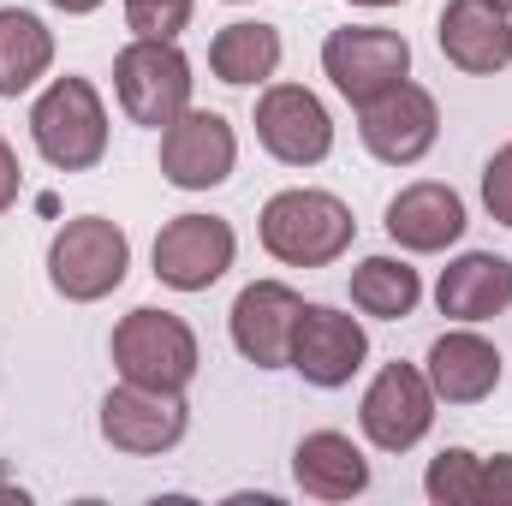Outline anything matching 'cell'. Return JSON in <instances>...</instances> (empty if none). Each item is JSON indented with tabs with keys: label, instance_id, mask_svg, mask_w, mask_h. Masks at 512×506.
Here are the masks:
<instances>
[{
	"label": "cell",
	"instance_id": "10",
	"mask_svg": "<svg viewBox=\"0 0 512 506\" xmlns=\"http://www.w3.org/2000/svg\"><path fill=\"white\" fill-rule=\"evenodd\" d=\"M191 429V411H185V393H155V387H114L102 399V441L114 453H137V459H155V453H173Z\"/></svg>",
	"mask_w": 512,
	"mask_h": 506
},
{
	"label": "cell",
	"instance_id": "6",
	"mask_svg": "<svg viewBox=\"0 0 512 506\" xmlns=\"http://www.w3.org/2000/svg\"><path fill=\"white\" fill-rule=\"evenodd\" d=\"M322 72L334 78V90L364 108L370 96L393 90L399 78H411V42L399 30L382 24H346V30H328L322 42Z\"/></svg>",
	"mask_w": 512,
	"mask_h": 506
},
{
	"label": "cell",
	"instance_id": "5",
	"mask_svg": "<svg viewBox=\"0 0 512 506\" xmlns=\"http://www.w3.org/2000/svg\"><path fill=\"white\" fill-rule=\"evenodd\" d=\"M197 364H203V352H197V334H191L185 316L149 310V304L120 316V328H114V370L126 381L155 387V393H185L197 381Z\"/></svg>",
	"mask_w": 512,
	"mask_h": 506
},
{
	"label": "cell",
	"instance_id": "9",
	"mask_svg": "<svg viewBox=\"0 0 512 506\" xmlns=\"http://www.w3.org/2000/svg\"><path fill=\"white\" fill-rule=\"evenodd\" d=\"M239 256V239L221 215H173L155 233V280L173 292H209Z\"/></svg>",
	"mask_w": 512,
	"mask_h": 506
},
{
	"label": "cell",
	"instance_id": "29",
	"mask_svg": "<svg viewBox=\"0 0 512 506\" xmlns=\"http://www.w3.org/2000/svg\"><path fill=\"white\" fill-rule=\"evenodd\" d=\"M0 501H18V506H24V489H12V483H0Z\"/></svg>",
	"mask_w": 512,
	"mask_h": 506
},
{
	"label": "cell",
	"instance_id": "4",
	"mask_svg": "<svg viewBox=\"0 0 512 506\" xmlns=\"http://www.w3.org/2000/svg\"><path fill=\"white\" fill-rule=\"evenodd\" d=\"M131 239L108 215H78L48 239V286L72 304H96L126 286Z\"/></svg>",
	"mask_w": 512,
	"mask_h": 506
},
{
	"label": "cell",
	"instance_id": "7",
	"mask_svg": "<svg viewBox=\"0 0 512 506\" xmlns=\"http://www.w3.org/2000/svg\"><path fill=\"white\" fill-rule=\"evenodd\" d=\"M358 423H364L376 453H411L429 435V423H435V387H429V376L417 364H405V358L382 364L376 381L364 387Z\"/></svg>",
	"mask_w": 512,
	"mask_h": 506
},
{
	"label": "cell",
	"instance_id": "25",
	"mask_svg": "<svg viewBox=\"0 0 512 506\" xmlns=\"http://www.w3.org/2000/svg\"><path fill=\"white\" fill-rule=\"evenodd\" d=\"M483 209L512 227V143H501L495 155H489V167H483Z\"/></svg>",
	"mask_w": 512,
	"mask_h": 506
},
{
	"label": "cell",
	"instance_id": "13",
	"mask_svg": "<svg viewBox=\"0 0 512 506\" xmlns=\"http://www.w3.org/2000/svg\"><path fill=\"white\" fill-rule=\"evenodd\" d=\"M239 161V137L221 114L185 108L173 126H161V179L179 191H215Z\"/></svg>",
	"mask_w": 512,
	"mask_h": 506
},
{
	"label": "cell",
	"instance_id": "11",
	"mask_svg": "<svg viewBox=\"0 0 512 506\" xmlns=\"http://www.w3.org/2000/svg\"><path fill=\"white\" fill-rule=\"evenodd\" d=\"M256 143L286 167H316L334 149V120L304 84H268L256 96Z\"/></svg>",
	"mask_w": 512,
	"mask_h": 506
},
{
	"label": "cell",
	"instance_id": "3",
	"mask_svg": "<svg viewBox=\"0 0 512 506\" xmlns=\"http://www.w3.org/2000/svg\"><path fill=\"white\" fill-rule=\"evenodd\" d=\"M191 84H197L191 60L179 54L173 36H131L114 54V96H120L131 126H173L191 108Z\"/></svg>",
	"mask_w": 512,
	"mask_h": 506
},
{
	"label": "cell",
	"instance_id": "16",
	"mask_svg": "<svg viewBox=\"0 0 512 506\" xmlns=\"http://www.w3.org/2000/svg\"><path fill=\"white\" fill-rule=\"evenodd\" d=\"M387 239L399 251H417V256H435L447 245L465 239V203L453 185H435V179H417L405 185L393 203H387Z\"/></svg>",
	"mask_w": 512,
	"mask_h": 506
},
{
	"label": "cell",
	"instance_id": "8",
	"mask_svg": "<svg viewBox=\"0 0 512 506\" xmlns=\"http://www.w3.org/2000/svg\"><path fill=\"white\" fill-rule=\"evenodd\" d=\"M358 137H364V149H370L376 161L411 167V161H423V155L435 149V137H441V108H435V96H429L423 84L399 78L393 90L370 96V102L358 108Z\"/></svg>",
	"mask_w": 512,
	"mask_h": 506
},
{
	"label": "cell",
	"instance_id": "23",
	"mask_svg": "<svg viewBox=\"0 0 512 506\" xmlns=\"http://www.w3.org/2000/svg\"><path fill=\"white\" fill-rule=\"evenodd\" d=\"M423 495L435 506H477V495H483V459L471 447L435 453L429 471H423Z\"/></svg>",
	"mask_w": 512,
	"mask_h": 506
},
{
	"label": "cell",
	"instance_id": "31",
	"mask_svg": "<svg viewBox=\"0 0 512 506\" xmlns=\"http://www.w3.org/2000/svg\"><path fill=\"white\" fill-rule=\"evenodd\" d=\"M489 6H501V12H512V0H489Z\"/></svg>",
	"mask_w": 512,
	"mask_h": 506
},
{
	"label": "cell",
	"instance_id": "28",
	"mask_svg": "<svg viewBox=\"0 0 512 506\" xmlns=\"http://www.w3.org/2000/svg\"><path fill=\"white\" fill-rule=\"evenodd\" d=\"M48 6H60V12H72V18H84V12H96L102 0H48Z\"/></svg>",
	"mask_w": 512,
	"mask_h": 506
},
{
	"label": "cell",
	"instance_id": "14",
	"mask_svg": "<svg viewBox=\"0 0 512 506\" xmlns=\"http://www.w3.org/2000/svg\"><path fill=\"white\" fill-rule=\"evenodd\" d=\"M298 316H304V298L286 280H251L233 298V346H239V358L256 364V370H286Z\"/></svg>",
	"mask_w": 512,
	"mask_h": 506
},
{
	"label": "cell",
	"instance_id": "18",
	"mask_svg": "<svg viewBox=\"0 0 512 506\" xmlns=\"http://www.w3.org/2000/svg\"><path fill=\"white\" fill-rule=\"evenodd\" d=\"M435 304H441V316L471 322V328L501 316V310H512V262L495 251L453 256L441 268V280H435Z\"/></svg>",
	"mask_w": 512,
	"mask_h": 506
},
{
	"label": "cell",
	"instance_id": "19",
	"mask_svg": "<svg viewBox=\"0 0 512 506\" xmlns=\"http://www.w3.org/2000/svg\"><path fill=\"white\" fill-rule=\"evenodd\" d=\"M292 477H298V489L316 495V501H352V495L370 489V459L358 453L352 435H340V429H316V435L298 441V453H292Z\"/></svg>",
	"mask_w": 512,
	"mask_h": 506
},
{
	"label": "cell",
	"instance_id": "17",
	"mask_svg": "<svg viewBox=\"0 0 512 506\" xmlns=\"http://www.w3.org/2000/svg\"><path fill=\"white\" fill-rule=\"evenodd\" d=\"M423 376L435 387V399H447V405H483L501 387V352H495V340H483L465 322V328H453L429 346Z\"/></svg>",
	"mask_w": 512,
	"mask_h": 506
},
{
	"label": "cell",
	"instance_id": "15",
	"mask_svg": "<svg viewBox=\"0 0 512 506\" xmlns=\"http://www.w3.org/2000/svg\"><path fill=\"white\" fill-rule=\"evenodd\" d=\"M441 54L471 72V78H495L512 66V12L489 6V0H447L441 24H435Z\"/></svg>",
	"mask_w": 512,
	"mask_h": 506
},
{
	"label": "cell",
	"instance_id": "22",
	"mask_svg": "<svg viewBox=\"0 0 512 506\" xmlns=\"http://www.w3.org/2000/svg\"><path fill=\"white\" fill-rule=\"evenodd\" d=\"M417 298H423V280H417V268L399 262V256H364V262L352 268V304H358L364 316H376V322L411 316Z\"/></svg>",
	"mask_w": 512,
	"mask_h": 506
},
{
	"label": "cell",
	"instance_id": "24",
	"mask_svg": "<svg viewBox=\"0 0 512 506\" xmlns=\"http://www.w3.org/2000/svg\"><path fill=\"white\" fill-rule=\"evenodd\" d=\"M197 0H126V24L131 36H179L191 24Z\"/></svg>",
	"mask_w": 512,
	"mask_h": 506
},
{
	"label": "cell",
	"instance_id": "26",
	"mask_svg": "<svg viewBox=\"0 0 512 506\" xmlns=\"http://www.w3.org/2000/svg\"><path fill=\"white\" fill-rule=\"evenodd\" d=\"M477 501H512V453H495V459H483V495Z\"/></svg>",
	"mask_w": 512,
	"mask_h": 506
},
{
	"label": "cell",
	"instance_id": "27",
	"mask_svg": "<svg viewBox=\"0 0 512 506\" xmlns=\"http://www.w3.org/2000/svg\"><path fill=\"white\" fill-rule=\"evenodd\" d=\"M18 185H24V173H18V155H12V143L0 137V215L18 203Z\"/></svg>",
	"mask_w": 512,
	"mask_h": 506
},
{
	"label": "cell",
	"instance_id": "12",
	"mask_svg": "<svg viewBox=\"0 0 512 506\" xmlns=\"http://www.w3.org/2000/svg\"><path fill=\"white\" fill-rule=\"evenodd\" d=\"M364 358H370V334L358 316H346L334 304H304L286 370H298L310 387H346L364 370Z\"/></svg>",
	"mask_w": 512,
	"mask_h": 506
},
{
	"label": "cell",
	"instance_id": "30",
	"mask_svg": "<svg viewBox=\"0 0 512 506\" xmlns=\"http://www.w3.org/2000/svg\"><path fill=\"white\" fill-rule=\"evenodd\" d=\"M352 6H399V0H352Z\"/></svg>",
	"mask_w": 512,
	"mask_h": 506
},
{
	"label": "cell",
	"instance_id": "20",
	"mask_svg": "<svg viewBox=\"0 0 512 506\" xmlns=\"http://www.w3.org/2000/svg\"><path fill=\"white\" fill-rule=\"evenodd\" d=\"M280 30L274 24H221L215 42H209V72L233 90H251V84H268L280 72Z\"/></svg>",
	"mask_w": 512,
	"mask_h": 506
},
{
	"label": "cell",
	"instance_id": "2",
	"mask_svg": "<svg viewBox=\"0 0 512 506\" xmlns=\"http://www.w3.org/2000/svg\"><path fill=\"white\" fill-rule=\"evenodd\" d=\"M30 137H36V155L60 173H90L102 155H108V108L96 96L90 78H54L36 108H30Z\"/></svg>",
	"mask_w": 512,
	"mask_h": 506
},
{
	"label": "cell",
	"instance_id": "1",
	"mask_svg": "<svg viewBox=\"0 0 512 506\" xmlns=\"http://www.w3.org/2000/svg\"><path fill=\"white\" fill-rule=\"evenodd\" d=\"M256 239L262 251L286 268H328L352 251L358 239V221L352 209L334 197V191H310V185H292V191H274L262 203V221H256Z\"/></svg>",
	"mask_w": 512,
	"mask_h": 506
},
{
	"label": "cell",
	"instance_id": "21",
	"mask_svg": "<svg viewBox=\"0 0 512 506\" xmlns=\"http://www.w3.org/2000/svg\"><path fill=\"white\" fill-rule=\"evenodd\" d=\"M54 66V30L36 12L0 6V96L18 102L36 78H48Z\"/></svg>",
	"mask_w": 512,
	"mask_h": 506
}]
</instances>
